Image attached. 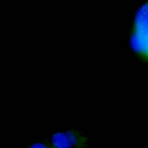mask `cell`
<instances>
[{"label":"cell","mask_w":148,"mask_h":148,"mask_svg":"<svg viewBox=\"0 0 148 148\" xmlns=\"http://www.w3.org/2000/svg\"><path fill=\"white\" fill-rule=\"evenodd\" d=\"M147 3L139 9L135 20L131 43L134 49L147 56Z\"/></svg>","instance_id":"6da1fadb"},{"label":"cell","mask_w":148,"mask_h":148,"mask_svg":"<svg viewBox=\"0 0 148 148\" xmlns=\"http://www.w3.org/2000/svg\"><path fill=\"white\" fill-rule=\"evenodd\" d=\"M83 143H85V139L71 132L57 133L52 138V144L56 147L79 146Z\"/></svg>","instance_id":"7a4b0ae2"},{"label":"cell","mask_w":148,"mask_h":148,"mask_svg":"<svg viewBox=\"0 0 148 148\" xmlns=\"http://www.w3.org/2000/svg\"><path fill=\"white\" fill-rule=\"evenodd\" d=\"M47 146L46 145H45V143H35V145H32L31 147H46Z\"/></svg>","instance_id":"3957f363"}]
</instances>
